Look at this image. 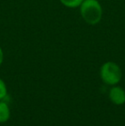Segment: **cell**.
<instances>
[{
    "mask_svg": "<svg viewBox=\"0 0 125 126\" xmlns=\"http://www.w3.org/2000/svg\"><path fill=\"white\" fill-rule=\"evenodd\" d=\"M79 8L81 16L86 23L94 26L100 22L103 8L98 0H84Z\"/></svg>",
    "mask_w": 125,
    "mask_h": 126,
    "instance_id": "obj_1",
    "label": "cell"
},
{
    "mask_svg": "<svg viewBox=\"0 0 125 126\" xmlns=\"http://www.w3.org/2000/svg\"><path fill=\"white\" fill-rule=\"evenodd\" d=\"M99 76L104 83L110 86H115L122 79L123 71L117 63L108 61L100 67Z\"/></svg>",
    "mask_w": 125,
    "mask_h": 126,
    "instance_id": "obj_2",
    "label": "cell"
},
{
    "mask_svg": "<svg viewBox=\"0 0 125 126\" xmlns=\"http://www.w3.org/2000/svg\"><path fill=\"white\" fill-rule=\"evenodd\" d=\"M109 98L113 104L121 106L125 103V91L123 88L118 86L112 87L109 93Z\"/></svg>",
    "mask_w": 125,
    "mask_h": 126,
    "instance_id": "obj_3",
    "label": "cell"
},
{
    "mask_svg": "<svg viewBox=\"0 0 125 126\" xmlns=\"http://www.w3.org/2000/svg\"><path fill=\"white\" fill-rule=\"evenodd\" d=\"M10 118V110L5 101L0 100V123H6Z\"/></svg>",
    "mask_w": 125,
    "mask_h": 126,
    "instance_id": "obj_4",
    "label": "cell"
},
{
    "mask_svg": "<svg viewBox=\"0 0 125 126\" xmlns=\"http://www.w3.org/2000/svg\"><path fill=\"white\" fill-rule=\"evenodd\" d=\"M84 0H59L63 6L70 9L79 8Z\"/></svg>",
    "mask_w": 125,
    "mask_h": 126,
    "instance_id": "obj_5",
    "label": "cell"
},
{
    "mask_svg": "<svg viewBox=\"0 0 125 126\" xmlns=\"http://www.w3.org/2000/svg\"><path fill=\"white\" fill-rule=\"evenodd\" d=\"M7 95H8V92H7L6 84L3 79L0 78V100H3L5 97H7Z\"/></svg>",
    "mask_w": 125,
    "mask_h": 126,
    "instance_id": "obj_6",
    "label": "cell"
},
{
    "mask_svg": "<svg viewBox=\"0 0 125 126\" xmlns=\"http://www.w3.org/2000/svg\"><path fill=\"white\" fill-rule=\"evenodd\" d=\"M3 62V49H2L1 46H0V66L2 65Z\"/></svg>",
    "mask_w": 125,
    "mask_h": 126,
    "instance_id": "obj_7",
    "label": "cell"
}]
</instances>
